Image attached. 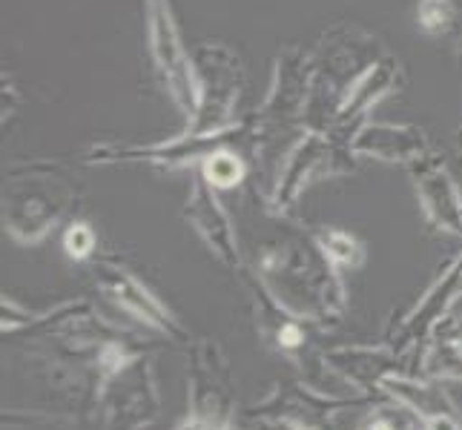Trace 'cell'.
<instances>
[{"label":"cell","instance_id":"cell-1","mask_svg":"<svg viewBox=\"0 0 462 430\" xmlns=\"http://www.w3.org/2000/svg\"><path fill=\"white\" fill-rule=\"evenodd\" d=\"M207 175H210V181L218 187H233L238 178H242V164L230 155H216L213 161L207 164Z\"/></svg>","mask_w":462,"mask_h":430},{"label":"cell","instance_id":"cell-2","mask_svg":"<svg viewBox=\"0 0 462 430\" xmlns=\"http://www.w3.org/2000/svg\"><path fill=\"white\" fill-rule=\"evenodd\" d=\"M92 244H95V235H92V230L87 224H75L67 233V250H69V256H78V259L89 256Z\"/></svg>","mask_w":462,"mask_h":430},{"label":"cell","instance_id":"cell-3","mask_svg":"<svg viewBox=\"0 0 462 430\" xmlns=\"http://www.w3.org/2000/svg\"><path fill=\"white\" fill-rule=\"evenodd\" d=\"M422 23L428 29H439L445 26V18H448V9H445L442 0H425V6H422Z\"/></svg>","mask_w":462,"mask_h":430},{"label":"cell","instance_id":"cell-4","mask_svg":"<svg viewBox=\"0 0 462 430\" xmlns=\"http://www.w3.org/2000/svg\"><path fill=\"white\" fill-rule=\"evenodd\" d=\"M328 247L333 250V256H337L339 261H350V256H354V242L345 238V235H330Z\"/></svg>","mask_w":462,"mask_h":430},{"label":"cell","instance_id":"cell-5","mask_svg":"<svg viewBox=\"0 0 462 430\" xmlns=\"http://www.w3.org/2000/svg\"><path fill=\"white\" fill-rule=\"evenodd\" d=\"M279 339H282L284 344H288V347H296V344L301 342V333H299L296 327H284Z\"/></svg>","mask_w":462,"mask_h":430},{"label":"cell","instance_id":"cell-6","mask_svg":"<svg viewBox=\"0 0 462 430\" xmlns=\"http://www.w3.org/2000/svg\"><path fill=\"white\" fill-rule=\"evenodd\" d=\"M371 430H393V427H391L388 422H376V425H374Z\"/></svg>","mask_w":462,"mask_h":430}]
</instances>
